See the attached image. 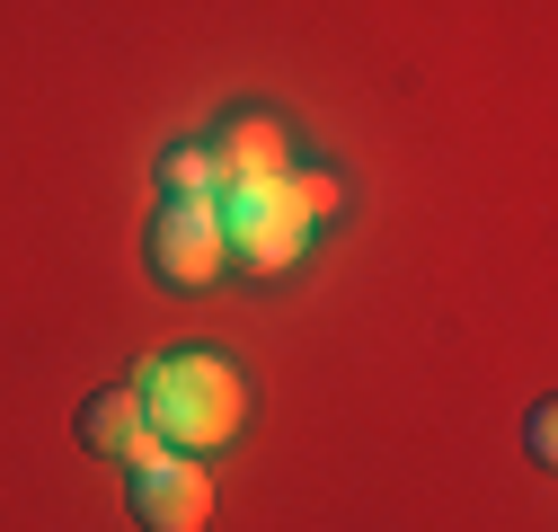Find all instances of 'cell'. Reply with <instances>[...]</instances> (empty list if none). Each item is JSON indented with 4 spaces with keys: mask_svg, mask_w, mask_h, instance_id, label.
<instances>
[{
    "mask_svg": "<svg viewBox=\"0 0 558 532\" xmlns=\"http://www.w3.org/2000/svg\"><path fill=\"white\" fill-rule=\"evenodd\" d=\"M204 515H214V480L195 452H151L133 471V523L143 532H204Z\"/></svg>",
    "mask_w": 558,
    "mask_h": 532,
    "instance_id": "cell-3",
    "label": "cell"
},
{
    "mask_svg": "<svg viewBox=\"0 0 558 532\" xmlns=\"http://www.w3.org/2000/svg\"><path fill=\"white\" fill-rule=\"evenodd\" d=\"M133 399L160 435V452H214L248 426V373L231 355H151L133 373Z\"/></svg>",
    "mask_w": 558,
    "mask_h": 532,
    "instance_id": "cell-1",
    "label": "cell"
},
{
    "mask_svg": "<svg viewBox=\"0 0 558 532\" xmlns=\"http://www.w3.org/2000/svg\"><path fill=\"white\" fill-rule=\"evenodd\" d=\"M214 169H222V195H231V186H266V178H293V143H284V124H275V116H240V124L222 133Z\"/></svg>",
    "mask_w": 558,
    "mask_h": 532,
    "instance_id": "cell-6",
    "label": "cell"
},
{
    "mask_svg": "<svg viewBox=\"0 0 558 532\" xmlns=\"http://www.w3.org/2000/svg\"><path fill=\"white\" fill-rule=\"evenodd\" d=\"M293 205H302V214H311V231H319V222L345 205V186H337L328 169H302V178H293Z\"/></svg>",
    "mask_w": 558,
    "mask_h": 532,
    "instance_id": "cell-8",
    "label": "cell"
},
{
    "mask_svg": "<svg viewBox=\"0 0 558 532\" xmlns=\"http://www.w3.org/2000/svg\"><path fill=\"white\" fill-rule=\"evenodd\" d=\"M549 452H558V418H549V409H532V461H549Z\"/></svg>",
    "mask_w": 558,
    "mask_h": 532,
    "instance_id": "cell-9",
    "label": "cell"
},
{
    "mask_svg": "<svg viewBox=\"0 0 558 532\" xmlns=\"http://www.w3.org/2000/svg\"><path fill=\"white\" fill-rule=\"evenodd\" d=\"M222 214L214 205H160L151 214V266L178 285V293H195V285H214L222 276Z\"/></svg>",
    "mask_w": 558,
    "mask_h": 532,
    "instance_id": "cell-4",
    "label": "cell"
},
{
    "mask_svg": "<svg viewBox=\"0 0 558 532\" xmlns=\"http://www.w3.org/2000/svg\"><path fill=\"white\" fill-rule=\"evenodd\" d=\"M81 444L98 461H124V471H143V461L160 452V435H151V418H143V399H133V390H98L89 399V409H81Z\"/></svg>",
    "mask_w": 558,
    "mask_h": 532,
    "instance_id": "cell-5",
    "label": "cell"
},
{
    "mask_svg": "<svg viewBox=\"0 0 558 532\" xmlns=\"http://www.w3.org/2000/svg\"><path fill=\"white\" fill-rule=\"evenodd\" d=\"M160 195H169V205H214V195H222V169H214V152L178 143V152L160 160Z\"/></svg>",
    "mask_w": 558,
    "mask_h": 532,
    "instance_id": "cell-7",
    "label": "cell"
},
{
    "mask_svg": "<svg viewBox=\"0 0 558 532\" xmlns=\"http://www.w3.org/2000/svg\"><path fill=\"white\" fill-rule=\"evenodd\" d=\"M214 214H222V249L248 266V276H284V266H302V249H311V214L293 205V178L231 186Z\"/></svg>",
    "mask_w": 558,
    "mask_h": 532,
    "instance_id": "cell-2",
    "label": "cell"
}]
</instances>
